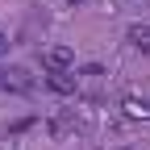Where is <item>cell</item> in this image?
Returning a JSON list of instances; mask_svg holds the SVG:
<instances>
[{
    "label": "cell",
    "instance_id": "6da1fadb",
    "mask_svg": "<svg viewBox=\"0 0 150 150\" xmlns=\"http://www.w3.org/2000/svg\"><path fill=\"white\" fill-rule=\"evenodd\" d=\"M42 63H46V71H71L75 50H71V46H46V50H42Z\"/></svg>",
    "mask_w": 150,
    "mask_h": 150
},
{
    "label": "cell",
    "instance_id": "7a4b0ae2",
    "mask_svg": "<svg viewBox=\"0 0 150 150\" xmlns=\"http://www.w3.org/2000/svg\"><path fill=\"white\" fill-rule=\"evenodd\" d=\"M46 83H50L54 92H63V96H75V79H71L67 71H50V75H46Z\"/></svg>",
    "mask_w": 150,
    "mask_h": 150
},
{
    "label": "cell",
    "instance_id": "3957f363",
    "mask_svg": "<svg viewBox=\"0 0 150 150\" xmlns=\"http://www.w3.org/2000/svg\"><path fill=\"white\" fill-rule=\"evenodd\" d=\"M0 88H13V92H29L25 71H0Z\"/></svg>",
    "mask_w": 150,
    "mask_h": 150
},
{
    "label": "cell",
    "instance_id": "277c9868",
    "mask_svg": "<svg viewBox=\"0 0 150 150\" xmlns=\"http://www.w3.org/2000/svg\"><path fill=\"white\" fill-rule=\"evenodd\" d=\"M125 38H129L138 50H150V25H129V33H125Z\"/></svg>",
    "mask_w": 150,
    "mask_h": 150
},
{
    "label": "cell",
    "instance_id": "5b68a950",
    "mask_svg": "<svg viewBox=\"0 0 150 150\" xmlns=\"http://www.w3.org/2000/svg\"><path fill=\"white\" fill-rule=\"evenodd\" d=\"M121 108H125V117H134V121H138V117H150V108H146L138 96H125V100H121Z\"/></svg>",
    "mask_w": 150,
    "mask_h": 150
},
{
    "label": "cell",
    "instance_id": "8992f818",
    "mask_svg": "<svg viewBox=\"0 0 150 150\" xmlns=\"http://www.w3.org/2000/svg\"><path fill=\"white\" fill-rule=\"evenodd\" d=\"M67 4H71V8H75V4H83V0H67Z\"/></svg>",
    "mask_w": 150,
    "mask_h": 150
},
{
    "label": "cell",
    "instance_id": "52a82bcc",
    "mask_svg": "<svg viewBox=\"0 0 150 150\" xmlns=\"http://www.w3.org/2000/svg\"><path fill=\"white\" fill-rule=\"evenodd\" d=\"M0 46H4V33H0Z\"/></svg>",
    "mask_w": 150,
    "mask_h": 150
}]
</instances>
